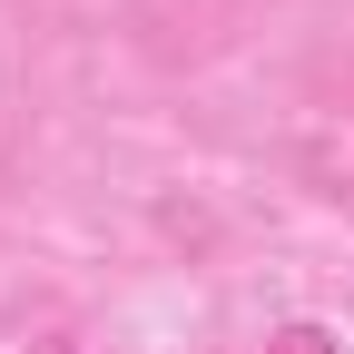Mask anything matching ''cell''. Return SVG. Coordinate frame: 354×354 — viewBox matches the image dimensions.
Returning <instances> with one entry per match:
<instances>
[{
  "mask_svg": "<svg viewBox=\"0 0 354 354\" xmlns=\"http://www.w3.org/2000/svg\"><path fill=\"white\" fill-rule=\"evenodd\" d=\"M158 227H167L177 246H207V236H216V216H207V207H177V197H158Z\"/></svg>",
  "mask_w": 354,
  "mask_h": 354,
  "instance_id": "obj_1",
  "label": "cell"
},
{
  "mask_svg": "<svg viewBox=\"0 0 354 354\" xmlns=\"http://www.w3.org/2000/svg\"><path fill=\"white\" fill-rule=\"evenodd\" d=\"M266 354H344V344H335V325H276Z\"/></svg>",
  "mask_w": 354,
  "mask_h": 354,
  "instance_id": "obj_2",
  "label": "cell"
},
{
  "mask_svg": "<svg viewBox=\"0 0 354 354\" xmlns=\"http://www.w3.org/2000/svg\"><path fill=\"white\" fill-rule=\"evenodd\" d=\"M30 354H79V344H69V335H39V344H30Z\"/></svg>",
  "mask_w": 354,
  "mask_h": 354,
  "instance_id": "obj_3",
  "label": "cell"
}]
</instances>
